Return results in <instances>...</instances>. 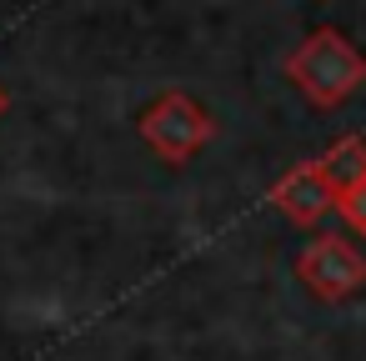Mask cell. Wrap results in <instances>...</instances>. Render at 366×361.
Masks as SVG:
<instances>
[{
    "label": "cell",
    "mask_w": 366,
    "mask_h": 361,
    "mask_svg": "<svg viewBox=\"0 0 366 361\" xmlns=\"http://www.w3.org/2000/svg\"><path fill=\"white\" fill-rule=\"evenodd\" d=\"M281 71L316 111H336L366 86V51L341 26H316L301 36V46L286 51Z\"/></svg>",
    "instance_id": "obj_1"
},
{
    "label": "cell",
    "mask_w": 366,
    "mask_h": 361,
    "mask_svg": "<svg viewBox=\"0 0 366 361\" xmlns=\"http://www.w3.org/2000/svg\"><path fill=\"white\" fill-rule=\"evenodd\" d=\"M136 131H141L146 151H156V161L186 166V161H196V156L216 141V116H211L201 101H191L186 91H166V96H156V101L141 111Z\"/></svg>",
    "instance_id": "obj_2"
},
{
    "label": "cell",
    "mask_w": 366,
    "mask_h": 361,
    "mask_svg": "<svg viewBox=\"0 0 366 361\" xmlns=\"http://www.w3.org/2000/svg\"><path fill=\"white\" fill-rule=\"evenodd\" d=\"M296 281H301L316 301L341 306V301H351V296L366 286V256L356 251L351 236L321 231V236H311V241L301 246V256H296Z\"/></svg>",
    "instance_id": "obj_3"
},
{
    "label": "cell",
    "mask_w": 366,
    "mask_h": 361,
    "mask_svg": "<svg viewBox=\"0 0 366 361\" xmlns=\"http://www.w3.org/2000/svg\"><path fill=\"white\" fill-rule=\"evenodd\" d=\"M266 201L291 221V226H321L326 216H336V191H331V181L321 176V166L316 161H296L271 191H266Z\"/></svg>",
    "instance_id": "obj_4"
},
{
    "label": "cell",
    "mask_w": 366,
    "mask_h": 361,
    "mask_svg": "<svg viewBox=\"0 0 366 361\" xmlns=\"http://www.w3.org/2000/svg\"><path fill=\"white\" fill-rule=\"evenodd\" d=\"M316 166H321V176L331 181L336 201H341L346 191H356V186L366 181V141H361V136H336V141L316 156Z\"/></svg>",
    "instance_id": "obj_5"
},
{
    "label": "cell",
    "mask_w": 366,
    "mask_h": 361,
    "mask_svg": "<svg viewBox=\"0 0 366 361\" xmlns=\"http://www.w3.org/2000/svg\"><path fill=\"white\" fill-rule=\"evenodd\" d=\"M336 216H341V226H346V231H356V236L366 241V181L336 201Z\"/></svg>",
    "instance_id": "obj_6"
},
{
    "label": "cell",
    "mask_w": 366,
    "mask_h": 361,
    "mask_svg": "<svg viewBox=\"0 0 366 361\" xmlns=\"http://www.w3.org/2000/svg\"><path fill=\"white\" fill-rule=\"evenodd\" d=\"M6 111H11V91H6V81H0V121H6Z\"/></svg>",
    "instance_id": "obj_7"
}]
</instances>
